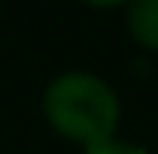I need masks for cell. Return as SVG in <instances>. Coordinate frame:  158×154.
<instances>
[{"label":"cell","mask_w":158,"mask_h":154,"mask_svg":"<svg viewBox=\"0 0 158 154\" xmlns=\"http://www.w3.org/2000/svg\"><path fill=\"white\" fill-rule=\"evenodd\" d=\"M43 118L67 142L91 151L116 139L122 100L116 88L91 70H64L43 91Z\"/></svg>","instance_id":"cell-1"},{"label":"cell","mask_w":158,"mask_h":154,"mask_svg":"<svg viewBox=\"0 0 158 154\" xmlns=\"http://www.w3.org/2000/svg\"><path fill=\"white\" fill-rule=\"evenodd\" d=\"M128 37L146 52H158V0H128L125 3Z\"/></svg>","instance_id":"cell-2"},{"label":"cell","mask_w":158,"mask_h":154,"mask_svg":"<svg viewBox=\"0 0 158 154\" xmlns=\"http://www.w3.org/2000/svg\"><path fill=\"white\" fill-rule=\"evenodd\" d=\"M85 154H152L146 145H137V142H122V139H110V142H103L98 148H91V151Z\"/></svg>","instance_id":"cell-3"},{"label":"cell","mask_w":158,"mask_h":154,"mask_svg":"<svg viewBox=\"0 0 158 154\" xmlns=\"http://www.w3.org/2000/svg\"><path fill=\"white\" fill-rule=\"evenodd\" d=\"M79 3H85L91 9H116V6H125L128 0H79Z\"/></svg>","instance_id":"cell-4"}]
</instances>
